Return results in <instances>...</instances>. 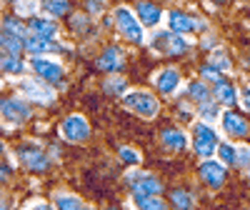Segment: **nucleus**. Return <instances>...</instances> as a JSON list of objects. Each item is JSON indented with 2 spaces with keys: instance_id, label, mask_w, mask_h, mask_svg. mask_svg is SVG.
I'll return each instance as SVG.
<instances>
[{
  "instance_id": "1",
  "label": "nucleus",
  "mask_w": 250,
  "mask_h": 210,
  "mask_svg": "<svg viewBox=\"0 0 250 210\" xmlns=\"http://www.w3.org/2000/svg\"><path fill=\"white\" fill-rule=\"evenodd\" d=\"M123 105L130 113H135L138 118H145V120H153L158 115V110H160L158 100L150 93H145V90H128L123 95Z\"/></svg>"
},
{
  "instance_id": "2",
  "label": "nucleus",
  "mask_w": 250,
  "mask_h": 210,
  "mask_svg": "<svg viewBox=\"0 0 250 210\" xmlns=\"http://www.w3.org/2000/svg\"><path fill=\"white\" fill-rule=\"evenodd\" d=\"M190 133H193V150H195V155H198V158H205V160H210V155L218 153V148H220L215 130H213L208 123L200 120V123L193 125Z\"/></svg>"
},
{
  "instance_id": "3",
  "label": "nucleus",
  "mask_w": 250,
  "mask_h": 210,
  "mask_svg": "<svg viewBox=\"0 0 250 210\" xmlns=\"http://www.w3.org/2000/svg\"><path fill=\"white\" fill-rule=\"evenodd\" d=\"M113 20H115V28L120 30V35H123L125 40H130V43H143V38H145L143 23L138 20V15H135L130 8L120 5V8L113 13Z\"/></svg>"
},
{
  "instance_id": "4",
  "label": "nucleus",
  "mask_w": 250,
  "mask_h": 210,
  "mask_svg": "<svg viewBox=\"0 0 250 210\" xmlns=\"http://www.w3.org/2000/svg\"><path fill=\"white\" fill-rule=\"evenodd\" d=\"M150 45L158 50V53H163V55H185L188 50H190V43H188V38L185 35H178V33H173V30H158V33H153V38H150Z\"/></svg>"
},
{
  "instance_id": "5",
  "label": "nucleus",
  "mask_w": 250,
  "mask_h": 210,
  "mask_svg": "<svg viewBox=\"0 0 250 210\" xmlns=\"http://www.w3.org/2000/svg\"><path fill=\"white\" fill-rule=\"evenodd\" d=\"M60 135L65 138L68 143H83L88 140L90 135V125L83 115H68L65 120L60 123Z\"/></svg>"
},
{
  "instance_id": "6",
  "label": "nucleus",
  "mask_w": 250,
  "mask_h": 210,
  "mask_svg": "<svg viewBox=\"0 0 250 210\" xmlns=\"http://www.w3.org/2000/svg\"><path fill=\"white\" fill-rule=\"evenodd\" d=\"M30 68L33 73L40 78V80H45V83H60L62 80V65L58 60H50V58H33L30 60Z\"/></svg>"
},
{
  "instance_id": "7",
  "label": "nucleus",
  "mask_w": 250,
  "mask_h": 210,
  "mask_svg": "<svg viewBox=\"0 0 250 210\" xmlns=\"http://www.w3.org/2000/svg\"><path fill=\"white\" fill-rule=\"evenodd\" d=\"M198 173H200V180L205 185H210V188H223V183L228 178V170H225V165L220 160H205V163H200Z\"/></svg>"
},
{
  "instance_id": "8",
  "label": "nucleus",
  "mask_w": 250,
  "mask_h": 210,
  "mask_svg": "<svg viewBox=\"0 0 250 210\" xmlns=\"http://www.w3.org/2000/svg\"><path fill=\"white\" fill-rule=\"evenodd\" d=\"M95 65H98V70L108 73V75H118V70H123V65H125V58L118 45H108L95 60Z\"/></svg>"
},
{
  "instance_id": "9",
  "label": "nucleus",
  "mask_w": 250,
  "mask_h": 210,
  "mask_svg": "<svg viewBox=\"0 0 250 210\" xmlns=\"http://www.w3.org/2000/svg\"><path fill=\"white\" fill-rule=\"evenodd\" d=\"M220 125H223V130L225 135H230V138H248L250 135V125L243 115L233 113V110H225L220 115Z\"/></svg>"
},
{
  "instance_id": "10",
  "label": "nucleus",
  "mask_w": 250,
  "mask_h": 210,
  "mask_svg": "<svg viewBox=\"0 0 250 210\" xmlns=\"http://www.w3.org/2000/svg\"><path fill=\"white\" fill-rule=\"evenodd\" d=\"M20 90H23L28 98H33L35 103H43V105H50L55 100V93L45 85V80H23L20 83Z\"/></svg>"
},
{
  "instance_id": "11",
  "label": "nucleus",
  "mask_w": 250,
  "mask_h": 210,
  "mask_svg": "<svg viewBox=\"0 0 250 210\" xmlns=\"http://www.w3.org/2000/svg\"><path fill=\"white\" fill-rule=\"evenodd\" d=\"M0 110H3V120L5 123H25L30 118V108L23 103V100H18V98H8L3 100V105H0Z\"/></svg>"
},
{
  "instance_id": "12",
  "label": "nucleus",
  "mask_w": 250,
  "mask_h": 210,
  "mask_svg": "<svg viewBox=\"0 0 250 210\" xmlns=\"http://www.w3.org/2000/svg\"><path fill=\"white\" fill-rule=\"evenodd\" d=\"M130 185H133V193H140V195H158L163 190V185L155 175L150 173H130Z\"/></svg>"
},
{
  "instance_id": "13",
  "label": "nucleus",
  "mask_w": 250,
  "mask_h": 210,
  "mask_svg": "<svg viewBox=\"0 0 250 210\" xmlns=\"http://www.w3.org/2000/svg\"><path fill=\"white\" fill-rule=\"evenodd\" d=\"M153 83H155L158 93L173 95V93L180 88V73H178L175 68H163V70H158V75H155Z\"/></svg>"
},
{
  "instance_id": "14",
  "label": "nucleus",
  "mask_w": 250,
  "mask_h": 210,
  "mask_svg": "<svg viewBox=\"0 0 250 210\" xmlns=\"http://www.w3.org/2000/svg\"><path fill=\"white\" fill-rule=\"evenodd\" d=\"M135 15H138V20L143 23V28H155L160 23V18H163L160 8L155 3H150V0H138Z\"/></svg>"
},
{
  "instance_id": "15",
  "label": "nucleus",
  "mask_w": 250,
  "mask_h": 210,
  "mask_svg": "<svg viewBox=\"0 0 250 210\" xmlns=\"http://www.w3.org/2000/svg\"><path fill=\"white\" fill-rule=\"evenodd\" d=\"M28 30H30V35H38V38H45V40H55V35H58V23L53 18H45V15H38V18H33L30 23H28Z\"/></svg>"
},
{
  "instance_id": "16",
  "label": "nucleus",
  "mask_w": 250,
  "mask_h": 210,
  "mask_svg": "<svg viewBox=\"0 0 250 210\" xmlns=\"http://www.w3.org/2000/svg\"><path fill=\"white\" fill-rule=\"evenodd\" d=\"M25 50L33 53V58H43V55H50V53H60V43L55 40H45V38H38V35H30L25 40Z\"/></svg>"
},
{
  "instance_id": "17",
  "label": "nucleus",
  "mask_w": 250,
  "mask_h": 210,
  "mask_svg": "<svg viewBox=\"0 0 250 210\" xmlns=\"http://www.w3.org/2000/svg\"><path fill=\"white\" fill-rule=\"evenodd\" d=\"M20 163H23L28 170L33 173H40L48 168V155L38 148H20Z\"/></svg>"
},
{
  "instance_id": "18",
  "label": "nucleus",
  "mask_w": 250,
  "mask_h": 210,
  "mask_svg": "<svg viewBox=\"0 0 250 210\" xmlns=\"http://www.w3.org/2000/svg\"><path fill=\"white\" fill-rule=\"evenodd\" d=\"M168 25H170V30L173 33H178V35H188V33H193L195 30V20L188 15V13H183V10H170L168 13Z\"/></svg>"
},
{
  "instance_id": "19",
  "label": "nucleus",
  "mask_w": 250,
  "mask_h": 210,
  "mask_svg": "<svg viewBox=\"0 0 250 210\" xmlns=\"http://www.w3.org/2000/svg\"><path fill=\"white\" fill-rule=\"evenodd\" d=\"M160 140H163V145L168 150H173V153H180V150H185L188 148V135L183 133V130H178V128H165L163 133H160Z\"/></svg>"
},
{
  "instance_id": "20",
  "label": "nucleus",
  "mask_w": 250,
  "mask_h": 210,
  "mask_svg": "<svg viewBox=\"0 0 250 210\" xmlns=\"http://www.w3.org/2000/svg\"><path fill=\"white\" fill-rule=\"evenodd\" d=\"M130 203L135 210H165V200L160 195H140V193H133L130 195Z\"/></svg>"
},
{
  "instance_id": "21",
  "label": "nucleus",
  "mask_w": 250,
  "mask_h": 210,
  "mask_svg": "<svg viewBox=\"0 0 250 210\" xmlns=\"http://www.w3.org/2000/svg\"><path fill=\"white\" fill-rule=\"evenodd\" d=\"M213 98H215L220 105H233V103L238 100L233 83H230V80H220V83H215V88H213Z\"/></svg>"
},
{
  "instance_id": "22",
  "label": "nucleus",
  "mask_w": 250,
  "mask_h": 210,
  "mask_svg": "<svg viewBox=\"0 0 250 210\" xmlns=\"http://www.w3.org/2000/svg\"><path fill=\"white\" fill-rule=\"evenodd\" d=\"M53 203H55V210H83V200L73 193H65V190H58L53 195Z\"/></svg>"
},
{
  "instance_id": "23",
  "label": "nucleus",
  "mask_w": 250,
  "mask_h": 210,
  "mask_svg": "<svg viewBox=\"0 0 250 210\" xmlns=\"http://www.w3.org/2000/svg\"><path fill=\"white\" fill-rule=\"evenodd\" d=\"M3 33H8V35H18V38H23V40L30 38V30L25 28V23H23V20H20L18 15H8V18H3Z\"/></svg>"
},
{
  "instance_id": "24",
  "label": "nucleus",
  "mask_w": 250,
  "mask_h": 210,
  "mask_svg": "<svg viewBox=\"0 0 250 210\" xmlns=\"http://www.w3.org/2000/svg\"><path fill=\"white\" fill-rule=\"evenodd\" d=\"M210 88H208V83H203V80H193V83H188V95H190L193 100H198V103H208L210 100Z\"/></svg>"
},
{
  "instance_id": "25",
  "label": "nucleus",
  "mask_w": 250,
  "mask_h": 210,
  "mask_svg": "<svg viewBox=\"0 0 250 210\" xmlns=\"http://www.w3.org/2000/svg\"><path fill=\"white\" fill-rule=\"evenodd\" d=\"M3 73L8 75H20V73H25V63L20 60V55H10V53H3Z\"/></svg>"
},
{
  "instance_id": "26",
  "label": "nucleus",
  "mask_w": 250,
  "mask_h": 210,
  "mask_svg": "<svg viewBox=\"0 0 250 210\" xmlns=\"http://www.w3.org/2000/svg\"><path fill=\"white\" fill-rule=\"evenodd\" d=\"M43 10L53 18H62L65 13H70V0H40Z\"/></svg>"
},
{
  "instance_id": "27",
  "label": "nucleus",
  "mask_w": 250,
  "mask_h": 210,
  "mask_svg": "<svg viewBox=\"0 0 250 210\" xmlns=\"http://www.w3.org/2000/svg\"><path fill=\"white\" fill-rule=\"evenodd\" d=\"M208 65H213L215 70H220V73H228L230 70V55H228L225 50H213L210 55H208Z\"/></svg>"
},
{
  "instance_id": "28",
  "label": "nucleus",
  "mask_w": 250,
  "mask_h": 210,
  "mask_svg": "<svg viewBox=\"0 0 250 210\" xmlns=\"http://www.w3.org/2000/svg\"><path fill=\"white\" fill-rule=\"evenodd\" d=\"M170 203L175 210H193V195L188 190H183V188H175L170 193Z\"/></svg>"
},
{
  "instance_id": "29",
  "label": "nucleus",
  "mask_w": 250,
  "mask_h": 210,
  "mask_svg": "<svg viewBox=\"0 0 250 210\" xmlns=\"http://www.w3.org/2000/svg\"><path fill=\"white\" fill-rule=\"evenodd\" d=\"M0 43H3V53H10V55H20V50L25 48V40H23V38L8 35V33L0 35Z\"/></svg>"
},
{
  "instance_id": "30",
  "label": "nucleus",
  "mask_w": 250,
  "mask_h": 210,
  "mask_svg": "<svg viewBox=\"0 0 250 210\" xmlns=\"http://www.w3.org/2000/svg\"><path fill=\"white\" fill-rule=\"evenodd\" d=\"M125 88H128V83H125V78H120V75H108L105 83H103V90H105L108 95H125Z\"/></svg>"
},
{
  "instance_id": "31",
  "label": "nucleus",
  "mask_w": 250,
  "mask_h": 210,
  "mask_svg": "<svg viewBox=\"0 0 250 210\" xmlns=\"http://www.w3.org/2000/svg\"><path fill=\"white\" fill-rule=\"evenodd\" d=\"M40 0H18L15 3V15H25V18H38L35 13H40Z\"/></svg>"
},
{
  "instance_id": "32",
  "label": "nucleus",
  "mask_w": 250,
  "mask_h": 210,
  "mask_svg": "<svg viewBox=\"0 0 250 210\" xmlns=\"http://www.w3.org/2000/svg\"><path fill=\"white\" fill-rule=\"evenodd\" d=\"M218 158H220V163H223L225 168H228V165H238V148H233L230 143H220Z\"/></svg>"
},
{
  "instance_id": "33",
  "label": "nucleus",
  "mask_w": 250,
  "mask_h": 210,
  "mask_svg": "<svg viewBox=\"0 0 250 210\" xmlns=\"http://www.w3.org/2000/svg\"><path fill=\"white\" fill-rule=\"evenodd\" d=\"M218 105H220L218 100H208V103H200V110H198V113H200L203 123H210V120H215V118H218V113H220V110H218Z\"/></svg>"
},
{
  "instance_id": "34",
  "label": "nucleus",
  "mask_w": 250,
  "mask_h": 210,
  "mask_svg": "<svg viewBox=\"0 0 250 210\" xmlns=\"http://www.w3.org/2000/svg\"><path fill=\"white\" fill-rule=\"evenodd\" d=\"M88 13H78V15H73L70 18V28H73V33H85V28H88Z\"/></svg>"
},
{
  "instance_id": "35",
  "label": "nucleus",
  "mask_w": 250,
  "mask_h": 210,
  "mask_svg": "<svg viewBox=\"0 0 250 210\" xmlns=\"http://www.w3.org/2000/svg\"><path fill=\"white\" fill-rule=\"evenodd\" d=\"M200 80L203 83H220L223 78H220V70H215L213 65H203L200 68Z\"/></svg>"
},
{
  "instance_id": "36",
  "label": "nucleus",
  "mask_w": 250,
  "mask_h": 210,
  "mask_svg": "<svg viewBox=\"0 0 250 210\" xmlns=\"http://www.w3.org/2000/svg\"><path fill=\"white\" fill-rule=\"evenodd\" d=\"M118 153H120V160L128 163V165H138V163H140V155H138L133 148H120Z\"/></svg>"
},
{
  "instance_id": "37",
  "label": "nucleus",
  "mask_w": 250,
  "mask_h": 210,
  "mask_svg": "<svg viewBox=\"0 0 250 210\" xmlns=\"http://www.w3.org/2000/svg\"><path fill=\"white\" fill-rule=\"evenodd\" d=\"M103 8H105V0H85V13H90V15L103 13Z\"/></svg>"
},
{
  "instance_id": "38",
  "label": "nucleus",
  "mask_w": 250,
  "mask_h": 210,
  "mask_svg": "<svg viewBox=\"0 0 250 210\" xmlns=\"http://www.w3.org/2000/svg\"><path fill=\"white\" fill-rule=\"evenodd\" d=\"M238 165L250 170V148H238Z\"/></svg>"
},
{
  "instance_id": "39",
  "label": "nucleus",
  "mask_w": 250,
  "mask_h": 210,
  "mask_svg": "<svg viewBox=\"0 0 250 210\" xmlns=\"http://www.w3.org/2000/svg\"><path fill=\"white\" fill-rule=\"evenodd\" d=\"M238 100H240V105H243V110H245V113H250V85H245V88L240 90Z\"/></svg>"
},
{
  "instance_id": "40",
  "label": "nucleus",
  "mask_w": 250,
  "mask_h": 210,
  "mask_svg": "<svg viewBox=\"0 0 250 210\" xmlns=\"http://www.w3.org/2000/svg\"><path fill=\"white\" fill-rule=\"evenodd\" d=\"M30 210H55V208H50V205H45V203H35Z\"/></svg>"
},
{
  "instance_id": "41",
  "label": "nucleus",
  "mask_w": 250,
  "mask_h": 210,
  "mask_svg": "<svg viewBox=\"0 0 250 210\" xmlns=\"http://www.w3.org/2000/svg\"><path fill=\"white\" fill-rule=\"evenodd\" d=\"M8 3H18V0H8Z\"/></svg>"
},
{
  "instance_id": "42",
  "label": "nucleus",
  "mask_w": 250,
  "mask_h": 210,
  "mask_svg": "<svg viewBox=\"0 0 250 210\" xmlns=\"http://www.w3.org/2000/svg\"><path fill=\"white\" fill-rule=\"evenodd\" d=\"M108 210H118V208H108Z\"/></svg>"
},
{
  "instance_id": "43",
  "label": "nucleus",
  "mask_w": 250,
  "mask_h": 210,
  "mask_svg": "<svg viewBox=\"0 0 250 210\" xmlns=\"http://www.w3.org/2000/svg\"><path fill=\"white\" fill-rule=\"evenodd\" d=\"M83 210H90V208H83Z\"/></svg>"
}]
</instances>
